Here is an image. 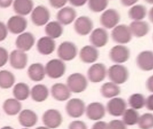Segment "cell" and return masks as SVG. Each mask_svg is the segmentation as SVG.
<instances>
[{"instance_id":"29","label":"cell","mask_w":153,"mask_h":129,"mask_svg":"<svg viewBox=\"0 0 153 129\" xmlns=\"http://www.w3.org/2000/svg\"><path fill=\"white\" fill-rule=\"evenodd\" d=\"M22 109L21 101L16 99L15 98H7L3 103V110L7 116H16L21 112Z\"/></svg>"},{"instance_id":"6","label":"cell","mask_w":153,"mask_h":129,"mask_svg":"<svg viewBox=\"0 0 153 129\" xmlns=\"http://www.w3.org/2000/svg\"><path fill=\"white\" fill-rule=\"evenodd\" d=\"M42 120L44 126L50 129H57L61 125L63 122V116L58 109L50 108L43 113Z\"/></svg>"},{"instance_id":"34","label":"cell","mask_w":153,"mask_h":129,"mask_svg":"<svg viewBox=\"0 0 153 129\" xmlns=\"http://www.w3.org/2000/svg\"><path fill=\"white\" fill-rule=\"evenodd\" d=\"M123 122L128 126L135 125L138 124L139 118H140V114L137 110L133 108H127L124 113L123 114Z\"/></svg>"},{"instance_id":"11","label":"cell","mask_w":153,"mask_h":129,"mask_svg":"<svg viewBox=\"0 0 153 129\" xmlns=\"http://www.w3.org/2000/svg\"><path fill=\"white\" fill-rule=\"evenodd\" d=\"M131 56V52L128 47L123 44H117L114 46L109 51L110 60L115 64H122L126 62Z\"/></svg>"},{"instance_id":"47","label":"cell","mask_w":153,"mask_h":129,"mask_svg":"<svg viewBox=\"0 0 153 129\" xmlns=\"http://www.w3.org/2000/svg\"><path fill=\"white\" fill-rule=\"evenodd\" d=\"M14 0H0V8H7L13 5Z\"/></svg>"},{"instance_id":"33","label":"cell","mask_w":153,"mask_h":129,"mask_svg":"<svg viewBox=\"0 0 153 129\" xmlns=\"http://www.w3.org/2000/svg\"><path fill=\"white\" fill-rule=\"evenodd\" d=\"M16 84V76L12 72L7 70L0 71V89H8Z\"/></svg>"},{"instance_id":"35","label":"cell","mask_w":153,"mask_h":129,"mask_svg":"<svg viewBox=\"0 0 153 129\" xmlns=\"http://www.w3.org/2000/svg\"><path fill=\"white\" fill-rule=\"evenodd\" d=\"M128 14L129 17L133 21H141L147 15V9L142 5H135L130 8Z\"/></svg>"},{"instance_id":"53","label":"cell","mask_w":153,"mask_h":129,"mask_svg":"<svg viewBox=\"0 0 153 129\" xmlns=\"http://www.w3.org/2000/svg\"><path fill=\"white\" fill-rule=\"evenodd\" d=\"M145 1H146L147 3L150 4V5H153V0H145Z\"/></svg>"},{"instance_id":"26","label":"cell","mask_w":153,"mask_h":129,"mask_svg":"<svg viewBox=\"0 0 153 129\" xmlns=\"http://www.w3.org/2000/svg\"><path fill=\"white\" fill-rule=\"evenodd\" d=\"M27 75L29 79L34 82H40L43 81L46 76L44 65L40 62H35L31 64L27 70Z\"/></svg>"},{"instance_id":"1","label":"cell","mask_w":153,"mask_h":129,"mask_svg":"<svg viewBox=\"0 0 153 129\" xmlns=\"http://www.w3.org/2000/svg\"><path fill=\"white\" fill-rule=\"evenodd\" d=\"M66 85L68 86L71 93L79 94L87 90L88 87V80L84 74L75 72L68 77Z\"/></svg>"},{"instance_id":"22","label":"cell","mask_w":153,"mask_h":129,"mask_svg":"<svg viewBox=\"0 0 153 129\" xmlns=\"http://www.w3.org/2000/svg\"><path fill=\"white\" fill-rule=\"evenodd\" d=\"M136 63L139 69L143 72L153 71V51H143L140 52L136 58Z\"/></svg>"},{"instance_id":"28","label":"cell","mask_w":153,"mask_h":129,"mask_svg":"<svg viewBox=\"0 0 153 129\" xmlns=\"http://www.w3.org/2000/svg\"><path fill=\"white\" fill-rule=\"evenodd\" d=\"M31 95V89L25 82H18L13 87V96L19 101L27 100Z\"/></svg>"},{"instance_id":"25","label":"cell","mask_w":153,"mask_h":129,"mask_svg":"<svg viewBox=\"0 0 153 129\" xmlns=\"http://www.w3.org/2000/svg\"><path fill=\"white\" fill-rule=\"evenodd\" d=\"M12 6L15 13L22 16L30 15L34 8V3L33 0H14Z\"/></svg>"},{"instance_id":"7","label":"cell","mask_w":153,"mask_h":129,"mask_svg":"<svg viewBox=\"0 0 153 129\" xmlns=\"http://www.w3.org/2000/svg\"><path fill=\"white\" fill-rule=\"evenodd\" d=\"M50 19H51L50 10L42 5L35 7L31 13V20L33 24L36 26L46 25L50 22Z\"/></svg>"},{"instance_id":"50","label":"cell","mask_w":153,"mask_h":129,"mask_svg":"<svg viewBox=\"0 0 153 129\" xmlns=\"http://www.w3.org/2000/svg\"><path fill=\"white\" fill-rule=\"evenodd\" d=\"M149 21L151 23H153V7L150 8V10L149 12Z\"/></svg>"},{"instance_id":"49","label":"cell","mask_w":153,"mask_h":129,"mask_svg":"<svg viewBox=\"0 0 153 129\" xmlns=\"http://www.w3.org/2000/svg\"><path fill=\"white\" fill-rule=\"evenodd\" d=\"M139 0H121V3L124 6V7H131L134 6V4H136Z\"/></svg>"},{"instance_id":"54","label":"cell","mask_w":153,"mask_h":129,"mask_svg":"<svg viewBox=\"0 0 153 129\" xmlns=\"http://www.w3.org/2000/svg\"><path fill=\"white\" fill-rule=\"evenodd\" d=\"M22 129H30V128H25V127H23Z\"/></svg>"},{"instance_id":"21","label":"cell","mask_w":153,"mask_h":129,"mask_svg":"<svg viewBox=\"0 0 153 129\" xmlns=\"http://www.w3.org/2000/svg\"><path fill=\"white\" fill-rule=\"evenodd\" d=\"M79 59L87 64H93L99 58V51L93 45H85L79 51Z\"/></svg>"},{"instance_id":"14","label":"cell","mask_w":153,"mask_h":129,"mask_svg":"<svg viewBox=\"0 0 153 129\" xmlns=\"http://www.w3.org/2000/svg\"><path fill=\"white\" fill-rule=\"evenodd\" d=\"M121 16L120 14L113 8L105 10L100 16V24L105 29H113L118 25Z\"/></svg>"},{"instance_id":"3","label":"cell","mask_w":153,"mask_h":129,"mask_svg":"<svg viewBox=\"0 0 153 129\" xmlns=\"http://www.w3.org/2000/svg\"><path fill=\"white\" fill-rule=\"evenodd\" d=\"M107 76L111 82L116 85H122L128 81L130 74L125 66L122 64H114L107 70Z\"/></svg>"},{"instance_id":"5","label":"cell","mask_w":153,"mask_h":129,"mask_svg":"<svg viewBox=\"0 0 153 129\" xmlns=\"http://www.w3.org/2000/svg\"><path fill=\"white\" fill-rule=\"evenodd\" d=\"M79 53V49L76 45L69 41L62 42L58 49H57V54L59 59H60L63 61H70L74 60Z\"/></svg>"},{"instance_id":"19","label":"cell","mask_w":153,"mask_h":129,"mask_svg":"<svg viewBox=\"0 0 153 129\" xmlns=\"http://www.w3.org/2000/svg\"><path fill=\"white\" fill-rule=\"evenodd\" d=\"M36 40L34 35L30 32H24L23 34H19L16 40V46L17 50L23 51H30L35 44Z\"/></svg>"},{"instance_id":"20","label":"cell","mask_w":153,"mask_h":129,"mask_svg":"<svg viewBox=\"0 0 153 129\" xmlns=\"http://www.w3.org/2000/svg\"><path fill=\"white\" fill-rule=\"evenodd\" d=\"M18 122L25 128H32L38 122V115L32 109H22L18 114Z\"/></svg>"},{"instance_id":"27","label":"cell","mask_w":153,"mask_h":129,"mask_svg":"<svg viewBox=\"0 0 153 129\" xmlns=\"http://www.w3.org/2000/svg\"><path fill=\"white\" fill-rule=\"evenodd\" d=\"M50 96V90L48 87L44 84H36L31 89L30 97L34 102L42 103L48 99Z\"/></svg>"},{"instance_id":"51","label":"cell","mask_w":153,"mask_h":129,"mask_svg":"<svg viewBox=\"0 0 153 129\" xmlns=\"http://www.w3.org/2000/svg\"><path fill=\"white\" fill-rule=\"evenodd\" d=\"M0 129H15V128H14V127H12V126H10V125H5V126L1 127Z\"/></svg>"},{"instance_id":"45","label":"cell","mask_w":153,"mask_h":129,"mask_svg":"<svg viewBox=\"0 0 153 129\" xmlns=\"http://www.w3.org/2000/svg\"><path fill=\"white\" fill-rule=\"evenodd\" d=\"M91 129H108L107 128V123L105 121H97L93 124Z\"/></svg>"},{"instance_id":"12","label":"cell","mask_w":153,"mask_h":129,"mask_svg":"<svg viewBox=\"0 0 153 129\" xmlns=\"http://www.w3.org/2000/svg\"><path fill=\"white\" fill-rule=\"evenodd\" d=\"M94 23L92 19L87 16H81L78 18H76L74 21V29L76 33L80 36H86L90 34L93 31Z\"/></svg>"},{"instance_id":"48","label":"cell","mask_w":153,"mask_h":129,"mask_svg":"<svg viewBox=\"0 0 153 129\" xmlns=\"http://www.w3.org/2000/svg\"><path fill=\"white\" fill-rule=\"evenodd\" d=\"M146 88H147V89L150 93H153V75L150 76L147 80V81H146Z\"/></svg>"},{"instance_id":"16","label":"cell","mask_w":153,"mask_h":129,"mask_svg":"<svg viewBox=\"0 0 153 129\" xmlns=\"http://www.w3.org/2000/svg\"><path fill=\"white\" fill-rule=\"evenodd\" d=\"M105 109L113 116H121L127 109V103L122 98H113L107 102Z\"/></svg>"},{"instance_id":"46","label":"cell","mask_w":153,"mask_h":129,"mask_svg":"<svg viewBox=\"0 0 153 129\" xmlns=\"http://www.w3.org/2000/svg\"><path fill=\"white\" fill-rule=\"evenodd\" d=\"M145 107H147L148 110L153 111V94L149 95V96L145 99Z\"/></svg>"},{"instance_id":"37","label":"cell","mask_w":153,"mask_h":129,"mask_svg":"<svg viewBox=\"0 0 153 129\" xmlns=\"http://www.w3.org/2000/svg\"><path fill=\"white\" fill-rule=\"evenodd\" d=\"M88 7L94 13H101L108 6V0H88Z\"/></svg>"},{"instance_id":"2","label":"cell","mask_w":153,"mask_h":129,"mask_svg":"<svg viewBox=\"0 0 153 129\" xmlns=\"http://www.w3.org/2000/svg\"><path fill=\"white\" fill-rule=\"evenodd\" d=\"M45 67V72L46 75L52 80L60 79L64 76L67 71V66L65 64V61L61 60L60 59H51L49 60Z\"/></svg>"},{"instance_id":"17","label":"cell","mask_w":153,"mask_h":129,"mask_svg":"<svg viewBox=\"0 0 153 129\" xmlns=\"http://www.w3.org/2000/svg\"><path fill=\"white\" fill-rule=\"evenodd\" d=\"M89 41L91 45L96 48H102L105 46L109 41V34L105 28H96L90 33Z\"/></svg>"},{"instance_id":"18","label":"cell","mask_w":153,"mask_h":129,"mask_svg":"<svg viewBox=\"0 0 153 129\" xmlns=\"http://www.w3.org/2000/svg\"><path fill=\"white\" fill-rule=\"evenodd\" d=\"M50 94H51V97L55 100L59 101V102L68 101L71 97V92L69 89L68 88V86L61 82L53 84L51 86Z\"/></svg>"},{"instance_id":"42","label":"cell","mask_w":153,"mask_h":129,"mask_svg":"<svg viewBox=\"0 0 153 129\" xmlns=\"http://www.w3.org/2000/svg\"><path fill=\"white\" fill-rule=\"evenodd\" d=\"M68 2V0H49V4L51 5V7L56 9H60L64 7Z\"/></svg>"},{"instance_id":"8","label":"cell","mask_w":153,"mask_h":129,"mask_svg":"<svg viewBox=\"0 0 153 129\" xmlns=\"http://www.w3.org/2000/svg\"><path fill=\"white\" fill-rule=\"evenodd\" d=\"M107 75V69L104 63H93L88 70V80L93 83L102 82Z\"/></svg>"},{"instance_id":"4","label":"cell","mask_w":153,"mask_h":129,"mask_svg":"<svg viewBox=\"0 0 153 129\" xmlns=\"http://www.w3.org/2000/svg\"><path fill=\"white\" fill-rule=\"evenodd\" d=\"M86 104L85 102L79 98H69L65 107V110L67 115L72 118H79L81 117L86 111Z\"/></svg>"},{"instance_id":"23","label":"cell","mask_w":153,"mask_h":129,"mask_svg":"<svg viewBox=\"0 0 153 129\" xmlns=\"http://www.w3.org/2000/svg\"><path fill=\"white\" fill-rule=\"evenodd\" d=\"M56 18L60 25H68L76 20V11L72 7H64L58 11Z\"/></svg>"},{"instance_id":"15","label":"cell","mask_w":153,"mask_h":129,"mask_svg":"<svg viewBox=\"0 0 153 129\" xmlns=\"http://www.w3.org/2000/svg\"><path fill=\"white\" fill-rule=\"evenodd\" d=\"M9 63L15 70H24L28 64V55L25 51L14 50L9 53Z\"/></svg>"},{"instance_id":"9","label":"cell","mask_w":153,"mask_h":129,"mask_svg":"<svg viewBox=\"0 0 153 129\" xmlns=\"http://www.w3.org/2000/svg\"><path fill=\"white\" fill-rule=\"evenodd\" d=\"M111 36L114 43L123 45L131 41L132 34L129 26L125 25H118L114 28H113Z\"/></svg>"},{"instance_id":"32","label":"cell","mask_w":153,"mask_h":129,"mask_svg":"<svg viewBox=\"0 0 153 129\" xmlns=\"http://www.w3.org/2000/svg\"><path fill=\"white\" fill-rule=\"evenodd\" d=\"M46 36L55 40L59 38L63 34V26L58 21H50L44 28Z\"/></svg>"},{"instance_id":"30","label":"cell","mask_w":153,"mask_h":129,"mask_svg":"<svg viewBox=\"0 0 153 129\" xmlns=\"http://www.w3.org/2000/svg\"><path fill=\"white\" fill-rule=\"evenodd\" d=\"M131 33L137 38L145 36L149 32V25L145 21H133L129 26Z\"/></svg>"},{"instance_id":"41","label":"cell","mask_w":153,"mask_h":129,"mask_svg":"<svg viewBox=\"0 0 153 129\" xmlns=\"http://www.w3.org/2000/svg\"><path fill=\"white\" fill-rule=\"evenodd\" d=\"M68 129H88L87 124L81 120H74L68 125Z\"/></svg>"},{"instance_id":"52","label":"cell","mask_w":153,"mask_h":129,"mask_svg":"<svg viewBox=\"0 0 153 129\" xmlns=\"http://www.w3.org/2000/svg\"><path fill=\"white\" fill-rule=\"evenodd\" d=\"M35 129H50V128H48V127H46V126H44V125H41V126L36 127Z\"/></svg>"},{"instance_id":"31","label":"cell","mask_w":153,"mask_h":129,"mask_svg":"<svg viewBox=\"0 0 153 129\" xmlns=\"http://www.w3.org/2000/svg\"><path fill=\"white\" fill-rule=\"evenodd\" d=\"M100 93L101 95L105 98H116L120 95L121 93V89L119 87V85H116L111 81L109 82H105L101 86L100 89Z\"/></svg>"},{"instance_id":"43","label":"cell","mask_w":153,"mask_h":129,"mask_svg":"<svg viewBox=\"0 0 153 129\" xmlns=\"http://www.w3.org/2000/svg\"><path fill=\"white\" fill-rule=\"evenodd\" d=\"M7 35H8V30L7 25L0 21V42L5 41L7 38Z\"/></svg>"},{"instance_id":"36","label":"cell","mask_w":153,"mask_h":129,"mask_svg":"<svg viewBox=\"0 0 153 129\" xmlns=\"http://www.w3.org/2000/svg\"><path fill=\"white\" fill-rule=\"evenodd\" d=\"M145 99L146 98H144V96L142 94L134 93L130 96V98L128 99V103H129V106L131 107V108L139 110V109H141L142 107H144Z\"/></svg>"},{"instance_id":"44","label":"cell","mask_w":153,"mask_h":129,"mask_svg":"<svg viewBox=\"0 0 153 129\" xmlns=\"http://www.w3.org/2000/svg\"><path fill=\"white\" fill-rule=\"evenodd\" d=\"M69 2V4L72 6V7H81L83 6H85L88 0H68Z\"/></svg>"},{"instance_id":"39","label":"cell","mask_w":153,"mask_h":129,"mask_svg":"<svg viewBox=\"0 0 153 129\" xmlns=\"http://www.w3.org/2000/svg\"><path fill=\"white\" fill-rule=\"evenodd\" d=\"M8 60H9L8 51L6 48L0 46V68L4 67L8 62Z\"/></svg>"},{"instance_id":"24","label":"cell","mask_w":153,"mask_h":129,"mask_svg":"<svg viewBox=\"0 0 153 129\" xmlns=\"http://www.w3.org/2000/svg\"><path fill=\"white\" fill-rule=\"evenodd\" d=\"M36 49L38 52L42 55H51L56 50L55 40L48 36H42L37 41Z\"/></svg>"},{"instance_id":"38","label":"cell","mask_w":153,"mask_h":129,"mask_svg":"<svg viewBox=\"0 0 153 129\" xmlns=\"http://www.w3.org/2000/svg\"><path fill=\"white\" fill-rule=\"evenodd\" d=\"M140 129H153V114L145 113L141 115L138 121Z\"/></svg>"},{"instance_id":"10","label":"cell","mask_w":153,"mask_h":129,"mask_svg":"<svg viewBox=\"0 0 153 129\" xmlns=\"http://www.w3.org/2000/svg\"><path fill=\"white\" fill-rule=\"evenodd\" d=\"M27 25H28V22L25 16H18V15L11 16L7 23V27L8 32L17 35L23 34L26 30Z\"/></svg>"},{"instance_id":"13","label":"cell","mask_w":153,"mask_h":129,"mask_svg":"<svg viewBox=\"0 0 153 129\" xmlns=\"http://www.w3.org/2000/svg\"><path fill=\"white\" fill-rule=\"evenodd\" d=\"M106 113L105 107L100 102H91L86 107L85 114L87 117L91 121H100L102 120Z\"/></svg>"},{"instance_id":"40","label":"cell","mask_w":153,"mask_h":129,"mask_svg":"<svg viewBox=\"0 0 153 129\" xmlns=\"http://www.w3.org/2000/svg\"><path fill=\"white\" fill-rule=\"evenodd\" d=\"M108 129H127V125L119 119H114L107 124Z\"/></svg>"}]
</instances>
